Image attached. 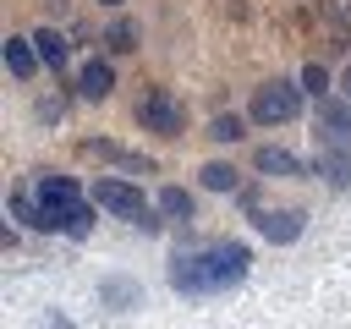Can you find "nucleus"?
<instances>
[{
    "label": "nucleus",
    "mask_w": 351,
    "mask_h": 329,
    "mask_svg": "<svg viewBox=\"0 0 351 329\" xmlns=\"http://www.w3.org/2000/svg\"><path fill=\"white\" fill-rule=\"evenodd\" d=\"M346 99H351V66H346Z\"/></svg>",
    "instance_id": "4be33fe9"
},
{
    "label": "nucleus",
    "mask_w": 351,
    "mask_h": 329,
    "mask_svg": "<svg viewBox=\"0 0 351 329\" xmlns=\"http://www.w3.org/2000/svg\"><path fill=\"white\" fill-rule=\"evenodd\" d=\"M88 225H93V197L71 203V208H49V230H60V236H88Z\"/></svg>",
    "instance_id": "9b49d317"
},
{
    "label": "nucleus",
    "mask_w": 351,
    "mask_h": 329,
    "mask_svg": "<svg viewBox=\"0 0 351 329\" xmlns=\"http://www.w3.org/2000/svg\"><path fill=\"white\" fill-rule=\"evenodd\" d=\"M104 49H110V55H132V49H137V22L115 16V22L104 27Z\"/></svg>",
    "instance_id": "dca6fc26"
},
{
    "label": "nucleus",
    "mask_w": 351,
    "mask_h": 329,
    "mask_svg": "<svg viewBox=\"0 0 351 329\" xmlns=\"http://www.w3.org/2000/svg\"><path fill=\"white\" fill-rule=\"evenodd\" d=\"M38 66H44V60H38V49H33V38H22V33H11V38H5V71H11L16 82H33V77H38Z\"/></svg>",
    "instance_id": "423d86ee"
},
{
    "label": "nucleus",
    "mask_w": 351,
    "mask_h": 329,
    "mask_svg": "<svg viewBox=\"0 0 351 329\" xmlns=\"http://www.w3.org/2000/svg\"><path fill=\"white\" fill-rule=\"evenodd\" d=\"M247 263H252V252L241 241H219V247H203V252L176 258L170 285L181 296H219V291H236L247 280Z\"/></svg>",
    "instance_id": "f257e3e1"
},
{
    "label": "nucleus",
    "mask_w": 351,
    "mask_h": 329,
    "mask_svg": "<svg viewBox=\"0 0 351 329\" xmlns=\"http://www.w3.org/2000/svg\"><path fill=\"white\" fill-rule=\"evenodd\" d=\"M93 208H104L110 219H126V225H143V230H159V208L143 197V186H132L126 175H99L93 181Z\"/></svg>",
    "instance_id": "f03ea898"
},
{
    "label": "nucleus",
    "mask_w": 351,
    "mask_h": 329,
    "mask_svg": "<svg viewBox=\"0 0 351 329\" xmlns=\"http://www.w3.org/2000/svg\"><path fill=\"white\" fill-rule=\"evenodd\" d=\"M247 115H252L258 126H285V121H296V115H302V82H285V77L263 82V88L252 93Z\"/></svg>",
    "instance_id": "7ed1b4c3"
},
{
    "label": "nucleus",
    "mask_w": 351,
    "mask_h": 329,
    "mask_svg": "<svg viewBox=\"0 0 351 329\" xmlns=\"http://www.w3.org/2000/svg\"><path fill=\"white\" fill-rule=\"evenodd\" d=\"M137 121H143V132H159V137H181V132H186V110H181V104H176V93H165V88L143 93Z\"/></svg>",
    "instance_id": "20e7f679"
},
{
    "label": "nucleus",
    "mask_w": 351,
    "mask_h": 329,
    "mask_svg": "<svg viewBox=\"0 0 351 329\" xmlns=\"http://www.w3.org/2000/svg\"><path fill=\"white\" fill-rule=\"evenodd\" d=\"M82 154H93V159H110V164H121V170H154V159H143V154H126V148H115V143H104V137H88L82 143Z\"/></svg>",
    "instance_id": "9d476101"
},
{
    "label": "nucleus",
    "mask_w": 351,
    "mask_h": 329,
    "mask_svg": "<svg viewBox=\"0 0 351 329\" xmlns=\"http://www.w3.org/2000/svg\"><path fill=\"white\" fill-rule=\"evenodd\" d=\"M27 38H33V49H38V60H44L49 71H60V66H66V55H71V49H66V38H60L55 27H38V33H27Z\"/></svg>",
    "instance_id": "ddd939ff"
},
{
    "label": "nucleus",
    "mask_w": 351,
    "mask_h": 329,
    "mask_svg": "<svg viewBox=\"0 0 351 329\" xmlns=\"http://www.w3.org/2000/svg\"><path fill=\"white\" fill-rule=\"evenodd\" d=\"M99 5H121V0H99Z\"/></svg>",
    "instance_id": "5701e85b"
},
{
    "label": "nucleus",
    "mask_w": 351,
    "mask_h": 329,
    "mask_svg": "<svg viewBox=\"0 0 351 329\" xmlns=\"http://www.w3.org/2000/svg\"><path fill=\"white\" fill-rule=\"evenodd\" d=\"M203 186H208V192H236V170H230L225 159H208V164H203Z\"/></svg>",
    "instance_id": "a211bd4d"
},
{
    "label": "nucleus",
    "mask_w": 351,
    "mask_h": 329,
    "mask_svg": "<svg viewBox=\"0 0 351 329\" xmlns=\"http://www.w3.org/2000/svg\"><path fill=\"white\" fill-rule=\"evenodd\" d=\"M241 132H247V121H241L236 110H230V115H214V121H208V137H214V143H236Z\"/></svg>",
    "instance_id": "aec40b11"
},
{
    "label": "nucleus",
    "mask_w": 351,
    "mask_h": 329,
    "mask_svg": "<svg viewBox=\"0 0 351 329\" xmlns=\"http://www.w3.org/2000/svg\"><path fill=\"white\" fill-rule=\"evenodd\" d=\"M252 225H258L263 241L285 247V241H296V236L307 230V214H302V208H252Z\"/></svg>",
    "instance_id": "39448f33"
},
{
    "label": "nucleus",
    "mask_w": 351,
    "mask_h": 329,
    "mask_svg": "<svg viewBox=\"0 0 351 329\" xmlns=\"http://www.w3.org/2000/svg\"><path fill=\"white\" fill-rule=\"evenodd\" d=\"M302 93H313L318 104L329 99V71H324L318 60H307V66H302Z\"/></svg>",
    "instance_id": "6ab92c4d"
},
{
    "label": "nucleus",
    "mask_w": 351,
    "mask_h": 329,
    "mask_svg": "<svg viewBox=\"0 0 351 329\" xmlns=\"http://www.w3.org/2000/svg\"><path fill=\"white\" fill-rule=\"evenodd\" d=\"M318 126H324V137H329L335 148H346V143H351V104H346V99H324V104H318Z\"/></svg>",
    "instance_id": "6e6552de"
},
{
    "label": "nucleus",
    "mask_w": 351,
    "mask_h": 329,
    "mask_svg": "<svg viewBox=\"0 0 351 329\" xmlns=\"http://www.w3.org/2000/svg\"><path fill=\"white\" fill-rule=\"evenodd\" d=\"M252 170H263V175H307V164L296 154H285V148H258L252 154Z\"/></svg>",
    "instance_id": "f8f14e48"
},
{
    "label": "nucleus",
    "mask_w": 351,
    "mask_h": 329,
    "mask_svg": "<svg viewBox=\"0 0 351 329\" xmlns=\"http://www.w3.org/2000/svg\"><path fill=\"white\" fill-rule=\"evenodd\" d=\"M5 214H16V219H22V225H33V230H49V208H44L38 197H22V192H11Z\"/></svg>",
    "instance_id": "2eb2a0df"
},
{
    "label": "nucleus",
    "mask_w": 351,
    "mask_h": 329,
    "mask_svg": "<svg viewBox=\"0 0 351 329\" xmlns=\"http://www.w3.org/2000/svg\"><path fill=\"white\" fill-rule=\"evenodd\" d=\"M154 208H159L165 219H192V192H186V186H165Z\"/></svg>",
    "instance_id": "f3484780"
},
{
    "label": "nucleus",
    "mask_w": 351,
    "mask_h": 329,
    "mask_svg": "<svg viewBox=\"0 0 351 329\" xmlns=\"http://www.w3.org/2000/svg\"><path fill=\"white\" fill-rule=\"evenodd\" d=\"M33 197H38L44 208H71V203H88V197L77 192V181H71V175H38Z\"/></svg>",
    "instance_id": "0eeeda50"
},
{
    "label": "nucleus",
    "mask_w": 351,
    "mask_h": 329,
    "mask_svg": "<svg viewBox=\"0 0 351 329\" xmlns=\"http://www.w3.org/2000/svg\"><path fill=\"white\" fill-rule=\"evenodd\" d=\"M318 175H324L329 186H351V154H346V148H324V154H318Z\"/></svg>",
    "instance_id": "4468645a"
},
{
    "label": "nucleus",
    "mask_w": 351,
    "mask_h": 329,
    "mask_svg": "<svg viewBox=\"0 0 351 329\" xmlns=\"http://www.w3.org/2000/svg\"><path fill=\"white\" fill-rule=\"evenodd\" d=\"M115 88V66L110 60H82V71H77V93L82 99H104Z\"/></svg>",
    "instance_id": "1a4fd4ad"
},
{
    "label": "nucleus",
    "mask_w": 351,
    "mask_h": 329,
    "mask_svg": "<svg viewBox=\"0 0 351 329\" xmlns=\"http://www.w3.org/2000/svg\"><path fill=\"white\" fill-rule=\"evenodd\" d=\"M104 296L110 302H137V285L132 280H104Z\"/></svg>",
    "instance_id": "412c9836"
}]
</instances>
